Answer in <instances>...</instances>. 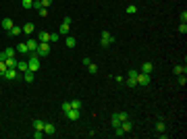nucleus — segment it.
Instances as JSON below:
<instances>
[{
    "label": "nucleus",
    "mask_w": 187,
    "mask_h": 139,
    "mask_svg": "<svg viewBox=\"0 0 187 139\" xmlns=\"http://www.w3.org/2000/svg\"><path fill=\"white\" fill-rule=\"evenodd\" d=\"M44 125H46V123H44L42 119H35V121H33V129H35V131H44Z\"/></svg>",
    "instance_id": "15"
},
{
    "label": "nucleus",
    "mask_w": 187,
    "mask_h": 139,
    "mask_svg": "<svg viewBox=\"0 0 187 139\" xmlns=\"http://www.w3.org/2000/svg\"><path fill=\"white\" fill-rule=\"evenodd\" d=\"M15 50H17V52H29V50H27V44H25V42H23V44H19Z\"/></svg>",
    "instance_id": "26"
},
{
    "label": "nucleus",
    "mask_w": 187,
    "mask_h": 139,
    "mask_svg": "<svg viewBox=\"0 0 187 139\" xmlns=\"http://www.w3.org/2000/svg\"><path fill=\"white\" fill-rule=\"evenodd\" d=\"M177 77H179V79H177L179 85H185V83H187V77H185V75H177Z\"/></svg>",
    "instance_id": "29"
},
{
    "label": "nucleus",
    "mask_w": 187,
    "mask_h": 139,
    "mask_svg": "<svg viewBox=\"0 0 187 139\" xmlns=\"http://www.w3.org/2000/svg\"><path fill=\"white\" fill-rule=\"evenodd\" d=\"M33 75H35L33 71H25V73H23V79H25L27 83H31V81H33Z\"/></svg>",
    "instance_id": "21"
},
{
    "label": "nucleus",
    "mask_w": 187,
    "mask_h": 139,
    "mask_svg": "<svg viewBox=\"0 0 187 139\" xmlns=\"http://www.w3.org/2000/svg\"><path fill=\"white\" fill-rule=\"evenodd\" d=\"M179 33H187V25H185V23H181V25H179Z\"/></svg>",
    "instance_id": "36"
},
{
    "label": "nucleus",
    "mask_w": 187,
    "mask_h": 139,
    "mask_svg": "<svg viewBox=\"0 0 187 139\" xmlns=\"http://www.w3.org/2000/svg\"><path fill=\"white\" fill-rule=\"evenodd\" d=\"M4 52H6V58H8V56H15V48H6Z\"/></svg>",
    "instance_id": "37"
},
{
    "label": "nucleus",
    "mask_w": 187,
    "mask_h": 139,
    "mask_svg": "<svg viewBox=\"0 0 187 139\" xmlns=\"http://www.w3.org/2000/svg\"><path fill=\"white\" fill-rule=\"evenodd\" d=\"M185 21H187V13L183 11V13H181V23H185Z\"/></svg>",
    "instance_id": "41"
},
{
    "label": "nucleus",
    "mask_w": 187,
    "mask_h": 139,
    "mask_svg": "<svg viewBox=\"0 0 187 139\" xmlns=\"http://www.w3.org/2000/svg\"><path fill=\"white\" fill-rule=\"evenodd\" d=\"M21 6L25 8V11H29V8H33V0H21Z\"/></svg>",
    "instance_id": "20"
},
{
    "label": "nucleus",
    "mask_w": 187,
    "mask_h": 139,
    "mask_svg": "<svg viewBox=\"0 0 187 139\" xmlns=\"http://www.w3.org/2000/svg\"><path fill=\"white\" fill-rule=\"evenodd\" d=\"M17 71H21V73L29 71V64H27V62H17Z\"/></svg>",
    "instance_id": "18"
},
{
    "label": "nucleus",
    "mask_w": 187,
    "mask_h": 139,
    "mask_svg": "<svg viewBox=\"0 0 187 139\" xmlns=\"http://www.w3.org/2000/svg\"><path fill=\"white\" fill-rule=\"evenodd\" d=\"M27 64H29V71H33V73H38L40 71V56L35 54V52H31V56H29V60H27Z\"/></svg>",
    "instance_id": "1"
},
{
    "label": "nucleus",
    "mask_w": 187,
    "mask_h": 139,
    "mask_svg": "<svg viewBox=\"0 0 187 139\" xmlns=\"http://www.w3.org/2000/svg\"><path fill=\"white\" fill-rule=\"evenodd\" d=\"M152 68H154V66H152V62H144V64H142V68H139V73H148V75H150V73H152Z\"/></svg>",
    "instance_id": "11"
},
{
    "label": "nucleus",
    "mask_w": 187,
    "mask_h": 139,
    "mask_svg": "<svg viewBox=\"0 0 187 139\" xmlns=\"http://www.w3.org/2000/svg\"><path fill=\"white\" fill-rule=\"evenodd\" d=\"M54 131H56V127L52 123H46L44 125V135H54Z\"/></svg>",
    "instance_id": "8"
},
{
    "label": "nucleus",
    "mask_w": 187,
    "mask_h": 139,
    "mask_svg": "<svg viewBox=\"0 0 187 139\" xmlns=\"http://www.w3.org/2000/svg\"><path fill=\"white\" fill-rule=\"evenodd\" d=\"M52 4V0H40V6H44V8H48Z\"/></svg>",
    "instance_id": "31"
},
{
    "label": "nucleus",
    "mask_w": 187,
    "mask_h": 139,
    "mask_svg": "<svg viewBox=\"0 0 187 139\" xmlns=\"http://www.w3.org/2000/svg\"><path fill=\"white\" fill-rule=\"evenodd\" d=\"M112 42H114V37H112L110 31H102V33H100V46H102V48H108Z\"/></svg>",
    "instance_id": "2"
},
{
    "label": "nucleus",
    "mask_w": 187,
    "mask_h": 139,
    "mask_svg": "<svg viewBox=\"0 0 187 139\" xmlns=\"http://www.w3.org/2000/svg\"><path fill=\"white\" fill-rule=\"evenodd\" d=\"M119 119H121V123H123V121L129 119V114H127V112H119Z\"/></svg>",
    "instance_id": "35"
},
{
    "label": "nucleus",
    "mask_w": 187,
    "mask_h": 139,
    "mask_svg": "<svg viewBox=\"0 0 187 139\" xmlns=\"http://www.w3.org/2000/svg\"><path fill=\"white\" fill-rule=\"evenodd\" d=\"M13 25H15L13 19H8V17H6V19H2V29H4V31H11V27H13Z\"/></svg>",
    "instance_id": "10"
},
{
    "label": "nucleus",
    "mask_w": 187,
    "mask_h": 139,
    "mask_svg": "<svg viewBox=\"0 0 187 139\" xmlns=\"http://www.w3.org/2000/svg\"><path fill=\"white\" fill-rule=\"evenodd\" d=\"M60 40V33H50V42H58Z\"/></svg>",
    "instance_id": "34"
},
{
    "label": "nucleus",
    "mask_w": 187,
    "mask_h": 139,
    "mask_svg": "<svg viewBox=\"0 0 187 139\" xmlns=\"http://www.w3.org/2000/svg\"><path fill=\"white\" fill-rule=\"evenodd\" d=\"M173 71H175V75H185V73H187V66H183V64H177V66L173 68Z\"/></svg>",
    "instance_id": "13"
},
{
    "label": "nucleus",
    "mask_w": 187,
    "mask_h": 139,
    "mask_svg": "<svg viewBox=\"0 0 187 139\" xmlns=\"http://www.w3.org/2000/svg\"><path fill=\"white\" fill-rule=\"evenodd\" d=\"M110 125L116 129V127H121V119H119V114H114V116L110 119Z\"/></svg>",
    "instance_id": "22"
},
{
    "label": "nucleus",
    "mask_w": 187,
    "mask_h": 139,
    "mask_svg": "<svg viewBox=\"0 0 187 139\" xmlns=\"http://www.w3.org/2000/svg\"><path fill=\"white\" fill-rule=\"evenodd\" d=\"M137 73H139V71H135V68H131V71L127 73V77H137Z\"/></svg>",
    "instance_id": "40"
},
{
    "label": "nucleus",
    "mask_w": 187,
    "mask_h": 139,
    "mask_svg": "<svg viewBox=\"0 0 187 139\" xmlns=\"http://www.w3.org/2000/svg\"><path fill=\"white\" fill-rule=\"evenodd\" d=\"M0 60H2V62L6 60V52H4V50H2V52H0Z\"/></svg>",
    "instance_id": "42"
},
{
    "label": "nucleus",
    "mask_w": 187,
    "mask_h": 139,
    "mask_svg": "<svg viewBox=\"0 0 187 139\" xmlns=\"http://www.w3.org/2000/svg\"><path fill=\"white\" fill-rule=\"evenodd\" d=\"M23 33L31 35V33H33V23H25V25H23Z\"/></svg>",
    "instance_id": "16"
},
{
    "label": "nucleus",
    "mask_w": 187,
    "mask_h": 139,
    "mask_svg": "<svg viewBox=\"0 0 187 139\" xmlns=\"http://www.w3.org/2000/svg\"><path fill=\"white\" fill-rule=\"evenodd\" d=\"M81 100H71V108H75V110H81Z\"/></svg>",
    "instance_id": "25"
},
{
    "label": "nucleus",
    "mask_w": 187,
    "mask_h": 139,
    "mask_svg": "<svg viewBox=\"0 0 187 139\" xmlns=\"http://www.w3.org/2000/svg\"><path fill=\"white\" fill-rule=\"evenodd\" d=\"M38 42H50V33L48 31H40L38 33Z\"/></svg>",
    "instance_id": "12"
},
{
    "label": "nucleus",
    "mask_w": 187,
    "mask_h": 139,
    "mask_svg": "<svg viewBox=\"0 0 187 139\" xmlns=\"http://www.w3.org/2000/svg\"><path fill=\"white\" fill-rule=\"evenodd\" d=\"M38 13H40L42 17H46V15H48V8H44V6H42V8H38Z\"/></svg>",
    "instance_id": "39"
},
{
    "label": "nucleus",
    "mask_w": 187,
    "mask_h": 139,
    "mask_svg": "<svg viewBox=\"0 0 187 139\" xmlns=\"http://www.w3.org/2000/svg\"><path fill=\"white\" fill-rule=\"evenodd\" d=\"M69 110H71V102H62V112H69Z\"/></svg>",
    "instance_id": "30"
},
{
    "label": "nucleus",
    "mask_w": 187,
    "mask_h": 139,
    "mask_svg": "<svg viewBox=\"0 0 187 139\" xmlns=\"http://www.w3.org/2000/svg\"><path fill=\"white\" fill-rule=\"evenodd\" d=\"M4 73H6V64H4L2 60H0V77H2Z\"/></svg>",
    "instance_id": "33"
},
{
    "label": "nucleus",
    "mask_w": 187,
    "mask_h": 139,
    "mask_svg": "<svg viewBox=\"0 0 187 139\" xmlns=\"http://www.w3.org/2000/svg\"><path fill=\"white\" fill-rule=\"evenodd\" d=\"M125 85L135 87V85H137V77H127V79H125Z\"/></svg>",
    "instance_id": "23"
},
{
    "label": "nucleus",
    "mask_w": 187,
    "mask_h": 139,
    "mask_svg": "<svg viewBox=\"0 0 187 139\" xmlns=\"http://www.w3.org/2000/svg\"><path fill=\"white\" fill-rule=\"evenodd\" d=\"M35 54H38L40 58H42V56H48V54H50V42H40Z\"/></svg>",
    "instance_id": "3"
},
{
    "label": "nucleus",
    "mask_w": 187,
    "mask_h": 139,
    "mask_svg": "<svg viewBox=\"0 0 187 139\" xmlns=\"http://www.w3.org/2000/svg\"><path fill=\"white\" fill-rule=\"evenodd\" d=\"M137 85H150V75L148 73H137Z\"/></svg>",
    "instance_id": "4"
},
{
    "label": "nucleus",
    "mask_w": 187,
    "mask_h": 139,
    "mask_svg": "<svg viewBox=\"0 0 187 139\" xmlns=\"http://www.w3.org/2000/svg\"><path fill=\"white\" fill-rule=\"evenodd\" d=\"M69 27H71V25H67V23H62V25H60V29H58V33H69Z\"/></svg>",
    "instance_id": "27"
},
{
    "label": "nucleus",
    "mask_w": 187,
    "mask_h": 139,
    "mask_svg": "<svg viewBox=\"0 0 187 139\" xmlns=\"http://www.w3.org/2000/svg\"><path fill=\"white\" fill-rule=\"evenodd\" d=\"M64 114H67V119H69V121H77V119L81 116V110L71 108V110H69V112H64Z\"/></svg>",
    "instance_id": "5"
},
{
    "label": "nucleus",
    "mask_w": 187,
    "mask_h": 139,
    "mask_svg": "<svg viewBox=\"0 0 187 139\" xmlns=\"http://www.w3.org/2000/svg\"><path fill=\"white\" fill-rule=\"evenodd\" d=\"M21 33H23V27H19V25H13L8 31V35H21Z\"/></svg>",
    "instance_id": "14"
},
{
    "label": "nucleus",
    "mask_w": 187,
    "mask_h": 139,
    "mask_svg": "<svg viewBox=\"0 0 187 139\" xmlns=\"http://www.w3.org/2000/svg\"><path fill=\"white\" fill-rule=\"evenodd\" d=\"M87 71H89V73H98V66L93 64V62H89V64H87Z\"/></svg>",
    "instance_id": "28"
},
{
    "label": "nucleus",
    "mask_w": 187,
    "mask_h": 139,
    "mask_svg": "<svg viewBox=\"0 0 187 139\" xmlns=\"http://www.w3.org/2000/svg\"><path fill=\"white\" fill-rule=\"evenodd\" d=\"M156 131H158V133H164V131H166L164 121H158V123H156Z\"/></svg>",
    "instance_id": "24"
},
{
    "label": "nucleus",
    "mask_w": 187,
    "mask_h": 139,
    "mask_svg": "<svg viewBox=\"0 0 187 139\" xmlns=\"http://www.w3.org/2000/svg\"><path fill=\"white\" fill-rule=\"evenodd\" d=\"M127 13H129V15H135V13H137V6H135V4L127 6Z\"/></svg>",
    "instance_id": "32"
},
{
    "label": "nucleus",
    "mask_w": 187,
    "mask_h": 139,
    "mask_svg": "<svg viewBox=\"0 0 187 139\" xmlns=\"http://www.w3.org/2000/svg\"><path fill=\"white\" fill-rule=\"evenodd\" d=\"M75 46H77V40L71 37V35H67V48H75Z\"/></svg>",
    "instance_id": "19"
},
{
    "label": "nucleus",
    "mask_w": 187,
    "mask_h": 139,
    "mask_svg": "<svg viewBox=\"0 0 187 139\" xmlns=\"http://www.w3.org/2000/svg\"><path fill=\"white\" fill-rule=\"evenodd\" d=\"M33 137H35V139H42V137H44V131H33Z\"/></svg>",
    "instance_id": "38"
},
{
    "label": "nucleus",
    "mask_w": 187,
    "mask_h": 139,
    "mask_svg": "<svg viewBox=\"0 0 187 139\" xmlns=\"http://www.w3.org/2000/svg\"><path fill=\"white\" fill-rule=\"evenodd\" d=\"M4 79H8V81H13V79H17L19 77V73H17V68H6V73L2 75Z\"/></svg>",
    "instance_id": "7"
},
{
    "label": "nucleus",
    "mask_w": 187,
    "mask_h": 139,
    "mask_svg": "<svg viewBox=\"0 0 187 139\" xmlns=\"http://www.w3.org/2000/svg\"><path fill=\"white\" fill-rule=\"evenodd\" d=\"M4 64H6V68H17V58L15 56H8L4 60Z\"/></svg>",
    "instance_id": "9"
},
{
    "label": "nucleus",
    "mask_w": 187,
    "mask_h": 139,
    "mask_svg": "<svg viewBox=\"0 0 187 139\" xmlns=\"http://www.w3.org/2000/svg\"><path fill=\"white\" fill-rule=\"evenodd\" d=\"M25 44H27V50H29V52H35V50H38V46H40V42H38L35 37H29Z\"/></svg>",
    "instance_id": "6"
},
{
    "label": "nucleus",
    "mask_w": 187,
    "mask_h": 139,
    "mask_svg": "<svg viewBox=\"0 0 187 139\" xmlns=\"http://www.w3.org/2000/svg\"><path fill=\"white\" fill-rule=\"evenodd\" d=\"M121 129H123V133H125V135H127V133H129V131H131V123H129V119H127V121H123V123H121Z\"/></svg>",
    "instance_id": "17"
}]
</instances>
